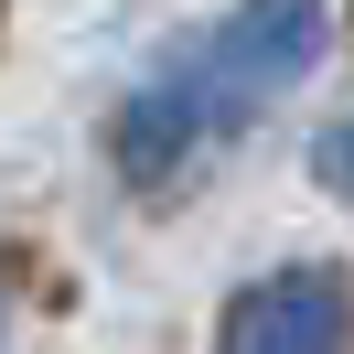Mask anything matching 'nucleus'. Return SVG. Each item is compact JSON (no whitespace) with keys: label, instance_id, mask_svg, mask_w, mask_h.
<instances>
[{"label":"nucleus","instance_id":"nucleus-2","mask_svg":"<svg viewBox=\"0 0 354 354\" xmlns=\"http://www.w3.org/2000/svg\"><path fill=\"white\" fill-rule=\"evenodd\" d=\"M322 183H333V194H354V118H344V129H322Z\"/></svg>","mask_w":354,"mask_h":354},{"label":"nucleus","instance_id":"nucleus-1","mask_svg":"<svg viewBox=\"0 0 354 354\" xmlns=\"http://www.w3.org/2000/svg\"><path fill=\"white\" fill-rule=\"evenodd\" d=\"M225 354H344V279L333 268H279L236 301Z\"/></svg>","mask_w":354,"mask_h":354}]
</instances>
